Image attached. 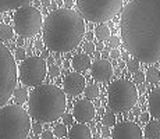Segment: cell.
I'll return each instance as SVG.
<instances>
[{"mask_svg": "<svg viewBox=\"0 0 160 139\" xmlns=\"http://www.w3.org/2000/svg\"><path fill=\"white\" fill-rule=\"evenodd\" d=\"M120 22L128 53L142 63L160 61V0H131Z\"/></svg>", "mask_w": 160, "mask_h": 139, "instance_id": "1", "label": "cell"}, {"mask_svg": "<svg viewBox=\"0 0 160 139\" xmlns=\"http://www.w3.org/2000/svg\"><path fill=\"white\" fill-rule=\"evenodd\" d=\"M43 45L52 52H71L85 36V22L79 13L71 8H56L42 24Z\"/></svg>", "mask_w": 160, "mask_h": 139, "instance_id": "2", "label": "cell"}, {"mask_svg": "<svg viewBox=\"0 0 160 139\" xmlns=\"http://www.w3.org/2000/svg\"><path fill=\"white\" fill-rule=\"evenodd\" d=\"M27 102L29 117L39 122H54L66 110V93L56 85H36Z\"/></svg>", "mask_w": 160, "mask_h": 139, "instance_id": "3", "label": "cell"}, {"mask_svg": "<svg viewBox=\"0 0 160 139\" xmlns=\"http://www.w3.org/2000/svg\"><path fill=\"white\" fill-rule=\"evenodd\" d=\"M31 120L21 104L0 107V139H24L28 137Z\"/></svg>", "mask_w": 160, "mask_h": 139, "instance_id": "4", "label": "cell"}, {"mask_svg": "<svg viewBox=\"0 0 160 139\" xmlns=\"http://www.w3.org/2000/svg\"><path fill=\"white\" fill-rule=\"evenodd\" d=\"M109 107L116 113H127L138 102V89L128 79H117L107 89Z\"/></svg>", "mask_w": 160, "mask_h": 139, "instance_id": "5", "label": "cell"}, {"mask_svg": "<svg viewBox=\"0 0 160 139\" xmlns=\"http://www.w3.org/2000/svg\"><path fill=\"white\" fill-rule=\"evenodd\" d=\"M82 18L92 22H104L122 8V0H75Z\"/></svg>", "mask_w": 160, "mask_h": 139, "instance_id": "6", "label": "cell"}, {"mask_svg": "<svg viewBox=\"0 0 160 139\" xmlns=\"http://www.w3.org/2000/svg\"><path fill=\"white\" fill-rule=\"evenodd\" d=\"M17 85V66L15 58L0 41V107L4 106L13 96Z\"/></svg>", "mask_w": 160, "mask_h": 139, "instance_id": "7", "label": "cell"}, {"mask_svg": "<svg viewBox=\"0 0 160 139\" xmlns=\"http://www.w3.org/2000/svg\"><path fill=\"white\" fill-rule=\"evenodd\" d=\"M14 14V31L21 38H32L41 31L43 18L41 11L29 4L15 8Z\"/></svg>", "mask_w": 160, "mask_h": 139, "instance_id": "8", "label": "cell"}, {"mask_svg": "<svg viewBox=\"0 0 160 139\" xmlns=\"http://www.w3.org/2000/svg\"><path fill=\"white\" fill-rule=\"evenodd\" d=\"M18 72H20V81L25 86L41 85L48 74L46 60L38 56H31L28 58H24L18 68Z\"/></svg>", "mask_w": 160, "mask_h": 139, "instance_id": "9", "label": "cell"}, {"mask_svg": "<svg viewBox=\"0 0 160 139\" xmlns=\"http://www.w3.org/2000/svg\"><path fill=\"white\" fill-rule=\"evenodd\" d=\"M110 137L114 139H142L143 134L138 124L132 121H122L113 125Z\"/></svg>", "mask_w": 160, "mask_h": 139, "instance_id": "10", "label": "cell"}, {"mask_svg": "<svg viewBox=\"0 0 160 139\" xmlns=\"http://www.w3.org/2000/svg\"><path fill=\"white\" fill-rule=\"evenodd\" d=\"M72 116L78 122H82V124H87V122H91L92 120L96 116V110H95V104L92 103L91 100H78L75 104H74L72 109Z\"/></svg>", "mask_w": 160, "mask_h": 139, "instance_id": "11", "label": "cell"}, {"mask_svg": "<svg viewBox=\"0 0 160 139\" xmlns=\"http://www.w3.org/2000/svg\"><path fill=\"white\" fill-rule=\"evenodd\" d=\"M85 89V78L78 72H70L66 75L63 81V91L64 93L70 96H78Z\"/></svg>", "mask_w": 160, "mask_h": 139, "instance_id": "12", "label": "cell"}, {"mask_svg": "<svg viewBox=\"0 0 160 139\" xmlns=\"http://www.w3.org/2000/svg\"><path fill=\"white\" fill-rule=\"evenodd\" d=\"M89 68H91L92 78L96 82H106L113 75V67L110 64V61H107L106 58L96 60L93 64H91Z\"/></svg>", "mask_w": 160, "mask_h": 139, "instance_id": "13", "label": "cell"}, {"mask_svg": "<svg viewBox=\"0 0 160 139\" xmlns=\"http://www.w3.org/2000/svg\"><path fill=\"white\" fill-rule=\"evenodd\" d=\"M148 109L150 116L155 117L156 120H160V88L150 92L148 99Z\"/></svg>", "mask_w": 160, "mask_h": 139, "instance_id": "14", "label": "cell"}, {"mask_svg": "<svg viewBox=\"0 0 160 139\" xmlns=\"http://www.w3.org/2000/svg\"><path fill=\"white\" fill-rule=\"evenodd\" d=\"M67 137L71 139H89L92 138V134L89 127L82 124V122H78V124L71 127V129L67 132Z\"/></svg>", "mask_w": 160, "mask_h": 139, "instance_id": "15", "label": "cell"}, {"mask_svg": "<svg viewBox=\"0 0 160 139\" xmlns=\"http://www.w3.org/2000/svg\"><path fill=\"white\" fill-rule=\"evenodd\" d=\"M91 58L87 53H79V54H75L71 60V67L77 72H81V71H85L91 67Z\"/></svg>", "mask_w": 160, "mask_h": 139, "instance_id": "16", "label": "cell"}, {"mask_svg": "<svg viewBox=\"0 0 160 139\" xmlns=\"http://www.w3.org/2000/svg\"><path fill=\"white\" fill-rule=\"evenodd\" d=\"M142 134H143V138H146V139H160V122L148 121L145 131Z\"/></svg>", "mask_w": 160, "mask_h": 139, "instance_id": "17", "label": "cell"}, {"mask_svg": "<svg viewBox=\"0 0 160 139\" xmlns=\"http://www.w3.org/2000/svg\"><path fill=\"white\" fill-rule=\"evenodd\" d=\"M31 2H33V0H0V13L15 10V8L21 7V6L29 4Z\"/></svg>", "mask_w": 160, "mask_h": 139, "instance_id": "18", "label": "cell"}, {"mask_svg": "<svg viewBox=\"0 0 160 139\" xmlns=\"http://www.w3.org/2000/svg\"><path fill=\"white\" fill-rule=\"evenodd\" d=\"M95 35H96V38L99 39L100 42L106 41V39H109L110 36V28L106 25V24H99V25L96 27V29H95Z\"/></svg>", "mask_w": 160, "mask_h": 139, "instance_id": "19", "label": "cell"}, {"mask_svg": "<svg viewBox=\"0 0 160 139\" xmlns=\"http://www.w3.org/2000/svg\"><path fill=\"white\" fill-rule=\"evenodd\" d=\"M13 96H14V102L17 104H24L28 100V92L24 88H18V89H14Z\"/></svg>", "mask_w": 160, "mask_h": 139, "instance_id": "20", "label": "cell"}, {"mask_svg": "<svg viewBox=\"0 0 160 139\" xmlns=\"http://www.w3.org/2000/svg\"><path fill=\"white\" fill-rule=\"evenodd\" d=\"M145 79L149 83H158L160 81V71L155 67H149L145 74Z\"/></svg>", "mask_w": 160, "mask_h": 139, "instance_id": "21", "label": "cell"}, {"mask_svg": "<svg viewBox=\"0 0 160 139\" xmlns=\"http://www.w3.org/2000/svg\"><path fill=\"white\" fill-rule=\"evenodd\" d=\"M13 28L7 24H0V41H10L13 38Z\"/></svg>", "mask_w": 160, "mask_h": 139, "instance_id": "22", "label": "cell"}, {"mask_svg": "<svg viewBox=\"0 0 160 139\" xmlns=\"http://www.w3.org/2000/svg\"><path fill=\"white\" fill-rule=\"evenodd\" d=\"M84 91H85V96H87V99H89V100H93V99H96L99 96V86L98 85H89Z\"/></svg>", "mask_w": 160, "mask_h": 139, "instance_id": "23", "label": "cell"}, {"mask_svg": "<svg viewBox=\"0 0 160 139\" xmlns=\"http://www.w3.org/2000/svg\"><path fill=\"white\" fill-rule=\"evenodd\" d=\"M67 127L66 124H57L53 129V135L56 138H66L67 137Z\"/></svg>", "mask_w": 160, "mask_h": 139, "instance_id": "24", "label": "cell"}, {"mask_svg": "<svg viewBox=\"0 0 160 139\" xmlns=\"http://www.w3.org/2000/svg\"><path fill=\"white\" fill-rule=\"evenodd\" d=\"M102 122H103V125H106V127H113L116 124V116L113 113H106V114H103V118H102Z\"/></svg>", "mask_w": 160, "mask_h": 139, "instance_id": "25", "label": "cell"}, {"mask_svg": "<svg viewBox=\"0 0 160 139\" xmlns=\"http://www.w3.org/2000/svg\"><path fill=\"white\" fill-rule=\"evenodd\" d=\"M141 67L139 64V60H127V68L130 72H135V71H138Z\"/></svg>", "mask_w": 160, "mask_h": 139, "instance_id": "26", "label": "cell"}, {"mask_svg": "<svg viewBox=\"0 0 160 139\" xmlns=\"http://www.w3.org/2000/svg\"><path fill=\"white\" fill-rule=\"evenodd\" d=\"M49 75H50L52 78H56V77L60 75V68H58V66L52 63L50 67H49Z\"/></svg>", "mask_w": 160, "mask_h": 139, "instance_id": "27", "label": "cell"}, {"mask_svg": "<svg viewBox=\"0 0 160 139\" xmlns=\"http://www.w3.org/2000/svg\"><path fill=\"white\" fill-rule=\"evenodd\" d=\"M145 81V74L142 71H135V75H134V83H142Z\"/></svg>", "mask_w": 160, "mask_h": 139, "instance_id": "28", "label": "cell"}, {"mask_svg": "<svg viewBox=\"0 0 160 139\" xmlns=\"http://www.w3.org/2000/svg\"><path fill=\"white\" fill-rule=\"evenodd\" d=\"M14 56H15V58H17V60H24V58H25V49L17 47V49H15Z\"/></svg>", "mask_w": 160, "mask_h": 139, "instance_id": "29", "label": "cell"}, {"mask_svg": "<svg viewBox=\"0 0 160 139\" xmlns=\"http://www.w3.org/2000/svg\"><path fill=\"white\" fill-rule=\"evenodd\" d=\"M84 52H85L87 54L93 53V52H95V45H93V43H92L91 41L87 42V43H85V46H84Z\"/></svg>", "mask_w": 160, "mask_h": 139, "instance_id": "30", "label": "cell"}, {"mask_svg": "<svg viewBox=\"0 0 160 139\" xmlns=\"http://www.w3.org/2000/svg\"><path fill=\"white\" fill-rule=\"evenodd\" d=\"M109 43L112 47H118V45H120L118 36H112V38H109Z\"/></svg>", "mask_w": 160, "mask_h": 139, "instance_id": "31", "label": "cell"}, {"mask_svg": "<svg viewBox=\"0 0 160 139\" xmlns=\"http://www.w3.org/2000/svg\"><path fill=\"white\" fill-rule=\"evenodd\" d=\"M63 124H66V125H70V124H72V117L70 116V114H64L63 113Z\"/></svg>", "mask_w": 160, "mask_h": 139, "instance_id": "32", "label": "cell"}, {"mask_svg": "<svg viewBox=\"0 0 160 139\" xmlns=\"http://www.w3.org/2000/svg\"><path fill=\"white\" fill-rule=\"evenodd\" d=\"M41 138L42 139H53L54 135L52 131H43V132H41Z\"/></svg>", "mask_w": 160, "mask_h": 139, "instance_id": "33", "label": "cell"}, {"mask_svg": "<svg viewBox=\"0 0 160 139\" xmlns=\"http://www.w3.org/2000/svg\"><path fill=\"white\" fill-rule=\"evenodd\" d=\"M32 131H33V134H36V135H38V134H41V132H42V125H41V122H35V124H33L32 125Z\"/></svg>", "mask_w": 160, "mask_h": 139, "instance_id": "34", "label": "cell"}, {"mask_svg": "<svg viewBox=\"0 0 160 139\" xmlns=\"http://www.w3.org/2000/svg\"><path fill=\"white\" fill-rule=\"evenodd\" d=\"M120 56H121V54H120V50L117 47H114L112 52H110V57H113V58H118Z\"/></svg>", "mask_w": 160, "mask_h": 139, "instance_id": "35", "label": "cell"}, {"mask_svg": "<svg viewBox=\"0 0 160 139\" xmlns=\"http://www.w3.org/2000/svg\"><path fill=\"white\" fill-rule=\"evenodd\" d=\"M139 117H141V121H142V122H148V121H149L150 114L149 113H142V114H139Z\"/></svg>", "mask_w": 160, "mask_h": 139, "instance_id": "36", "label": "cell"}, {"mask_svg": "<svg viewBox=\"0 0 160 139\" xmlns=\"http://www.w3.org/2000/svg\"><path fill=\"white\" fill-rule=\"evenodd\" d=\"M102 137H103V138H107V137H110V131H109V127L103 125V128H102Z\"/></svg>", "mask_w": 160, "mask_h": 139, "instance_id": "37", "label": "cell"}, {"mask_svg": "<svg viewBox=\"0 0 160 139\" xmlns=\"http://www.w3.org/2000/svg\"><path fill=\"white\" fill-rule=\"evenodd\" d=\"M35 47L38 49V50H42V49H43V42L36 41V42H35Z\"/></svg>", "mask_w": 160, "mask_h": 139, "instance_id": "38", "label": "cell"}, {"mask_svg": "<svg viewBox=\"0 0 160 139\" xmlns=\"http://www.w3.org/2000/svg\"><path fill=\"white\" fill-rule=\"evenodd\" d=\"M64 4H66L67 8H71L74 6V0H66V2H64Z\"/></svg>", "mask_w": 160, "mask_h": 139, "instance_id": "39", "label": "cell"}, {"mask_svg": "<svg viewBox=\"0 0 160 139\" xmlns=\"http://www.w3.org/2000/svg\"><path fill=\"white\" fill-rule=\"evenodd\" d=\"M85 36H87L88 41H92V39H93V36H95V33L93 32H87V33H85Z\"/></svg>", "mask_w": 160, "mask_h": 139, "instance_id": "40", "label": "cell"}, {"mask_svg": "<svg viewBox=\"0 0 160 139\" xmlns=\"http://www.w3.org/2000/svg\"><path fill=\"white\" fill-rule=\"evenodd\" d=\"M132 113H134L135 116H139V114H141V109H138V107H132Z\"/></svg>", "mask_w": 160, "mask_h": 139, "instance_id": "41", "label": "cell"}, {"mask_svg": "<svg viewBox=\"0 0 160 139\" xmlns=\"http://www.w3.org/2000/svg\"><path fill=\"white\" fill-rule=\"evenodd\" d=\"M96 49H98V50H103V49H104V45H103L102 42L96 43Z\"/></svg>", "mask_w": 160, "mask_h": 139, "instance_id": "42", "label": "cell"}, {"mask_svg": "<svg viewBox=\"0 0 160 139\" xmlns=\"http://www.w3.org/2000/svg\"><path fill=\"white\" fill-rule=\"evenodd\" d=\"M145 91H146V86H145V85H141L139 89H138V93H139V92H141V93H143Z\"/></svg>", "mask_w": 160, "mask_h": 139, "instance_id": "43", "label": "cell"}, {"mask_svg": "<svg viewBox=\"0 0 160 139\" xmlns=\"http://www.w3.org/2000/svg\"><path fill=\"white\" fill-rule=\"evenodd\" d=\"M42 3H43V6H46V7H48V6L50 4V0H42Z\"/></svg>", "mask_w": 160, "mask_h": 139, "instance_id": "44", "label": "cell"}, {"mask_svg": "<svg viewBox=\"0 0 160 139\" xmlns=\"http://www.w3.org/2000/svg\"><path fill=\"white\" fill-rule=\"evenodd\" d=\"M95 106H96V107H99V106H100V100H96V103H95Z\"/></svg>", "mask_w": 160, "mask_h": 139, "instance_id": "45", "label": "cell"}, {"mask_svg": "<svg viewBox=\"0 0 160 139\" xmlns=\"http://www.w3.org/2000/svg\"><path fill=\"white\" fill-rule=\"evenodd\" d=\"M42 57H43V58H45V57H48V52H43V54H42Z\"/></svg>", "mask_w": 160, "mask_h": 139, "instance_id": "46", "label": "cell"}]
</instances>
